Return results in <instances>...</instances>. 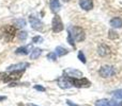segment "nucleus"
Instances as JSON below:
<instances>
[{
    "instance_id": "29",
    "label": "nucleus",
    "mask_w": 122,
    "mask_h": 106,
    "mask_svg": "<svg viewBox=\"0 0 122 106\" xmlns=\"http://www.w3.org/2000/svg\"><path fill=\"white\" fill-rule=\"evenodd\" d=\"M28 106H38V105H36V104H28Z\"/></svg>"
},
{
    "instance_id": "4",
    "label": "nucleus",
    "mask_w": 122,
    "mask_h": 106,
    "mask_svg": "<svg viewBox=\"0 0 122 106\" xmlns=\"http://www.w3.org/2000/svg\"><path fill=\"white\" fill-rule=\"evenodd\" d=\"M51 28H53L54 33H59V32L63 31L64 25H63L62 20H61L59 15H55V17L53 18V21H51Z\"/></svg>"
},
{
    "instance_id": "14",
    "label": "nucleus",
    "mask_w": 122,
    "mask_h": 106,
    "mask_svg": "<svg viewBox=\"0 0 122 106\" xmlns=\"http://www.w3.org/2000/svg\"><path fill=\"white\" fill-rule=\"evenodd\" d=\"M30 49H31V46L30 45H28V46L26 47H19V48L16 49V51H15V53L16 54H23V55H27V54H29L30 52Z\"/></svg>"
},
{
    "instance_id": "26",
    "label": "nucleus",
    "mask_w": 122,
    "mask_h": 106,
    "mask_svg": "<svg viewBox=\"0 0 122 106\" xmlns=\"http://www.w3.org/2000/svg\"><path fill=\"white\" fill-rule=\"evenodd\" d=\"M34 89L39 90V91H42V92H44L45 90H46L44 87H43V86H41V85H34Z\"/></svg>"
},
{
    "instance_id": "21",
    "label": "nucleus",
    "mask_w": 122,
    "mask_h": 106,
    "mask_svg": "<svg viewBox=\"0 0 122 106\" xmlns=\"http://www.w3.org/2000/svg\"><path fill=\"white\" fill-rule=\"evenodd\" d=\"M112 94H114V97L116 99H122V89L116 90V91L112 92Z\"/></svg>"
},
{
    "instance_id": "13",
    "label": "nucleus",
    "mask_w": 122,
    "mask_h": 106,
    "mask_svg": "<svg viewBox=\"0 0 122 106\" xmlns=\"http://www.w3.org/2000/svg\"><path fill=\"white\" fill-rule=\"evenodd\" d=\"M110 25L112 28H116V29H120L122 28V19L120 17H115L110 20Z\"/></svg>"
},
{
    "instance_id": "1",
    "label": "nucleus",
    "mask_w": 122,
    "mask_h": 106,
    "mask_svg": "<svg viewBox=\"0 0 122 106\" xmlns=\"http://www.w3.org/2000/svg\"><path fill=\"white\" fill-rule=\"evenodd\" d=\"M15 35H16V29L15 27L11 25H2L0 28V38L3 40L4 42H10L14 39Z\"/></svg>"
},
{
    "instance_id": "23",
    "label": "nucleus",
    "mask_w": 122,
    "mask_h": 106,
    "mask_svg": "<svg viewBox=\"0 0 122 106\" xmlns=\"http://www.w3.org/2000/svg\"><path fill=\"white\" fill-rule=\"evenodd\" d=\"M15 23H16L18 27H25L26 25V21L24 20V19H17V20H15Z\"/></svg>"
},
{
    "instance_id": "24",
    "label": "nucleus",
    "mask_w": 122,
    "mask_h": 106,
    "mask_svg": "<svg viewBox=\"0 0 122 106\" xmlns=\"http://www.w3.org/2000/svg\"><path fill=\"white\" fill-rule=\"evenodd\" d=\"M47 59L56 60V59H57V55H56V53H54V52L48 53V54H47Z\"/></svg>"
},
{
    "instance_id": "3",
    "label": "nucleus",
    "mask_w": 122,
    "mask_h": 106,
    "mask_svg": "<svg viewBox=\"0 0 122 106\" xmlns=\"http://www.w3.org/2000/svg\"><path fill=\"white\" fill-rule=\"evenodd\" d=\"M69 77V76H67ZM69 80L71 81L72 85L75 86L77 88H85V87H89L91 85L90 81L87 80L86 77H69Z\"/></svg>"
},
{
    "instance_id": "8",
    "label": "nucleus",
    "mask_w": 122,
    "mask_h": 106,
    "mask_svg": "<svg viewBox=\"0 0 122 106\" xmlns=\"http://www.w3.org/2000/svg\"><path fill=\"white\" fill-rule=\"evenodd\" d=\"M30 66L29 63H18V64H14V65H11L6 68L8 71H15V70H25L26 68Z\"/></svg>"
},
{
    "instance_id": "9",
    "label": "nucleus",
    "mask_w": 122,
    "mask_h": 106,
    "mask_svg": "<svg viewBox=\"0 0 122 106\" xmlns=\"http://www.w3.org/2000/svg\"><path fill=\"white\" fill-rule=\"evenodd\" d=\"M64 74L69 77H81L82 76V72L77 69L74 68H67L66 70H64Z\"/></svg>"
},
{
    "instance_id": "15",
    "label": "nucleus",
    "mask_w": 122,
    "mask_h": 106,
    "mask_svg": "<svg viewBox=\"0 0 122 106\" xmlns=\"http://www.w3.org/2000/svg\"><path fill=\"white\" fill-rule=\"evenodd\" d=\"M97 52H99V54H100L101 56L107 55V54L109 53V47H107L106 45L102 44L101 46L99 47V49H97Z\"/></svg>"
},
{
    "instance_id": "10",
    "label": "nucleus",
    "mask_w": 122,
    "mask_h": 106,
    "mask_svg": "<svg viewBox=\"0 0 122 106\" xmlns=\"http://www.w3.org/2000/svg\"><path fill=\"white\" fill-rule=\"evenodd\" d=\"M79 6L85 11H90L93 8L92 0H79Z\"/></svg>"
},
{
    "instance_id": "17",
    "label": "nucleus",
    "mask_w": 122,
    "mask_h": 106,
    "mask_svg": "<svg viewBox=\"0 0 122 106\" xmlns=\"http://www.w3.org/2000/svg\"><path fill=\"white\" fill-rule=\"evenodd\" d=\"M55 51H56L55 52L56 55H58V56H63V55H65V54L69 53V50H67V49L63 48V47H61V46H58Z\"/></svg>"
},
{
    "instance_id": "30",
    "label": "nucleus",
    "mask_w": 122,
    "mask_h": 106,
    "mask_svg": "<svg viewBox=\"0 0 122 106\" xmlns=\"http://www.w3.org/2000/svg\"><path fill=\"white\" fill-rule=\"evenodd\" d=\"M63 2H69V1H71V0H62Z\"/></svg>"
},
{
    "instance_id": "7",
    "label": "nucleus",
    "mask_w": 122,
    "mask_h": 106,
    "mask_svg": "<svg viewBox=\"0 0 122 106\" xmlns=\"http://www.w3.org/2000/svg\"><path fill=\"white\" fill-rule=\"evenodd\" d=\"M58 85H59V87L62 88V89H67V88L73 87L71 81L69 80V77H67V76H61V77H59V79H58Z\"/></svg>"
},
{
    "instance_id": "20",
    "label": "nucleus",
    "mask_w": 122,
    "mask_h": 106,
    "mask_svg": "<svg viewBox=\"0 0 122 106\" xmlns=\"http://www.w3.org/2000/svg\"><path fill=\"white\" fill-rule=\"evenodd\" d=\"M27 37H28L27 32H25V31H20V32L18 33V38H19L20 40H25Z\"/></svg>"
},
{
    "instance_id": "6",
    "label": "nucleus",
    "mask_w": 122,
    "mask_h": 106,
    "mask_svg": "<svg viewBox=\"0 0 122 106\" xmlns=\"http://www.w3.org/2000/svg\"><path fill=\"white\" fill-rule=\"evenodd\" d=\"M29 21H30V25H31L32 29L36 30V31H41V30L43 29V22L40 20L39 18H36V17L34 16H30L29 17Z\"/></svg>"
},
{
    "instance_id": "28",
    "label": "nucleus",
    "mask_w": 122,
    "mask_h": 106,
    "mask_svg": "<svg viewBox=\"0 0 122 106\" xmlns=\"http://www.w3.org/2000/svg\"><path fill=\"white\" fill-rule=\"evenodd\" d=\"M5 99H6L5 96H0V101H3V100H5Z\"/></svg>"
},
{
    "instance_id": "27",
    "label": "nucleus",
    "mask_w": 122,
    "mask_h": 106,
    "mask_svg": "<svg viewBox=\"0 0 122 106\" xmlns=\"http://www.w3.org/2000/svg\"><path fill=\"white\" fill-rule=\"evenodd\" d=\"M66 104L69 105V106H78L77 104H75V103H73L72 101H70V100H66Z\"/></svg>"
},
{
    "instance_id": "12",
    "label": "nucleus",
    "mask_w": 122,
    "mask_h": 106,
    "mask_svg": "<svg viewBox=\"0 0 122 106\" xmlns=\"http://www.w3.org/2000/svg\"><path fill=\"white\" fill-rule=\"evenodd\" d=\"M49 6H51V10L53 13L59 12V10L61 8V4L59 0H49Z\"/></svg>"
},
{
    "instance_id": "2",
    "label": "nucleus",
    "mask_w": 122,
    "mask_h": 106,
    "mask_svg": "<svg viewBox=\"0 0 122 106\" xmlns=\"http://www.w3.org/2000/svg\"><path fill=\"white\" fill-rule=\"evenodd\" d=\"M67 31H69L70 34L72 35L73 39L78 42L85 40V38H86V34H85L84 30L80 27H70L69 29H67Z\"/></svg>"
},
{
    "instance_id": "25",
    "label": "nucleus",
    "mask_w": 122,
    "mask_h": 106,
    "mask_svg": "<svg viewBox=\"0 0 122 106\" xmlns=\"http://www.w3.org/2000/svg\"><path fill=\"white\" fill-rule=\"evenodd\" d=\"M67 42H69L71 46H73V47L75 46V45H74V39H73V37H72V35L70 34V32L67 33Z\"/></svg>"
},
{
    "instance_id": "11",
    "label": "nucleus",
    "mask_w": 122,
    "mask_h": 106,
    "mask_svg": "<svg viewBox=\"0 0 122 106\" xmlns=\"http://www.w3.org/2000/svg\"><path fill=\"white\" fill-rule=\"evenodd\" d=\"M95 106H117V102L114 100L109 101L106 99H102L95 102Z\"/></svg>"
},
{
    "instance_id": "31",
    "label": "nucleus",
    "mask_w": 122,
    "mask_h": 106,
    "mask_svg": "<svg viewBox=\"0 0 122 106\" xmlns=\"http://www.w3.org/2000/svg\"><path fill=\"white\" fill-rule=\"evenodd\" d=\"M118 106H122V102H121V103H120V104H119Z\"/></svg>"
},
{
    "instance_id": "16",
    "label": "nucleus",
    "mask_w": 122,
    "mask_h": 106,
    "mask_svg": "<svg viewBox=\"0 0 122 106\" xmlns=\"http://www.w3.org/2000/svg\"><path fill=\"white\" fill-rule=\"evenodd\" d=\"M41 54H42V49L36 48L30 53V58H31V59H36V58H39V56H40Z\"/></svg>"
},
{
    "instance_id": "19",
    "label": "nucleus",
    "mask_w": 122,
    "mask_h": 106,
    "mask_svg": "<svg viewBox=\"0 0 122 106\" xmlns=\"http://www.w3.org/2000/svg\"><path fill=\"white\" fill-rule=\"evenodd\" d=\"M43 37L42 36H34L33 38H32V42H33V44H41V42H43Z\"/></svg>"
},
{
    "instance_id": "5",
    "label": "nucleus",
    "mask_w": 122,
    "mask_h": 106,
    "mask_svg": "<svg viewBox=\"0 0 122 106\" xmlns=\"http://www.w3.org/2000/svg\"><path fill=\"white\" fill-rule=\"evenodd\" d=\"M99 73L102 77H110L116 74V69L112 66H103L99 70Z\"/></svg>"
},
{
    "instance_id": "22",
    "label": "nucleus",
    "mask_w": 122,
    "mask_h": 106,
    "mask_svg": "<svg viewBox=\"0 0 122 106\" xmlns=\"http://www.w3.org/2000/svg\"><path fill=\"white\" fill-rule=\"evenodd\" d=\"M108 37H109L110 39H116V38H118V34H117V32H115L114 30H110L109 34H108Z\"/></svg>"
},
{
    "instance_id": "18",
    "label": "nucleus",
    "mask_w": 122,
    "mask_h": 106,
    "mask_svg": "<svg viewBox=\"0 0 122 106\" xmlns=\"http://www.w3.org/2000/svg\"><path fill=\"white\" fill-rule=\"evenodd\" d=\"M78 59H79L82 64H86L87 59H86V56H85V54L82 51H79V52H78Z\"/></svg>"
}]
</instances>
